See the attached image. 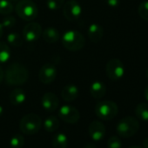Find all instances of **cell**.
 Instances as JSON below:
<instances>
[{"label":"cell","instance_id":"39","mask_svg":"<svg viewBox=\"0 0 148 148\" xmlns=\"http://www.w3.org/2000/svg\"><path fill=\"white\" fill-rule=\"evenodd\" d=\"M10 2H13V1H18V0H9Z\"/></svg>","mask_w":148,"mask_h":148},{"label":"cell","instance_id":"6","mask_svg":"<svg viewBox=\"0 0 148 148\" xmlns=\"http://www.w3.org/2000/svg\"><path fill=\"white\" fill-rule=\"evenodd\" d=\"M119 108L117 104L111 100L100 101L95 106V113L102 120H111L117 116Z\"/></svg>","mask_w":148,"mask_h":148},{"label":"cell","instance_id":"15","mask_svg":"<svg viewBox=\"0 0 148 148\" xmlns=\"http://www.w3.org/2000/svg\"><path fill=\"white\" fill-rule=\"evenodd\" d=\"M87 35L89 37V39L92 43H99L104 35V30L103 27L98 24H92L87 30Z\"/></svg>","mask_w":148,"mask_h":148},{"label":"cell","instance_id":"20","mask_svg":"<svg viewBox=\"0 0 148 148\" xmlns=\"http://www.w3.org/2000/svg\"><path fill=\"white\" fill-rule=\"evenodd\" d=\"M53 148H67L68 146V138L63 132L57 133L52 138Z\"/></svg>","mask_w":148,"mask_h":148},{"label":"cell","instance_id":"12","mask_svg":"<svg viewBox=\"0 0 148 148\" xmlns=\"http://www.w3.org/2000/svg\"><path fill=\"white\" fill-rule=\"evenodd\" d=\"M88 132H89L90 137L93 140L99 141L104 138L106 130L105 125L102 122H100L99 120H94L90 123Z\"/></svg>","mask_w":148,"mask_h":148},{"label":"cell","instance_id":"2","mask_svg":"<svg viewBox=\"0 0 148 148\" xmlns=\"http://www.w3.org/2000/svg\"><path fill=\"white\" fill-rule=\"evenodd\" d=\"M62 44L64 47L71 51H80L86 45V38L83 34L78 31H67L62 36Z\"/></svg>","mask_w":148,"mask_h":148},{"label":"cell","instance_id":"37","mask_svg":"<svg viewBox=\"0 0 148 148\" xmlns=\"http://www.w3.org/2000/svg\"><path fill=\"white\" fill-rule=\"evenodd\" d=\"M129 148H142V147H140V146H138V145H132V146H130Z\"/></svg>","mask_w":148,"mask_h":148},{"label":"cell","instance_id":"25","mask_svg":"<svg viewBox=\"0 0 148 148\" xmlns=\"http://www.w3.org/2000/svg\"><path fill=\"white\" fill-rule=\"evenodd\" d=\"M25 144V138L21 134H15L10 139V145L12 148H22Z\"/></svg>","mask_w":148,"mask_h":148},{"label":"cell","instance_id":"31","mask_svg":"<svg viewBox=\"0 0 148 148\" xmlns=\"http://www.w3.org/2000/svg\"><path fill=\"white\" fill-rule=\"evenodd\" d=\"M4 78H5V72H4L2 67L0 66V84H1V82L3 81Z\"/></svg>","mask_w":148,"mask_h":148},{"label":"cell","instance_id":"17","mask_svg":"<svg viewBox=\"0 0 148 148\" xmlns=\"http://www.w3.org/2000/svg\"><path fill=\"white\" fill-rule=\"evenodd\" d=\"M26 99V94L23 89L16 88L12 90L9 95V100L13 106H20Z\"/></svg>","mask_w":148,"mask_h":148},{"label":"cell","instance_id":"4","mask_svg":"<svg viewBox=\"0 0 148 148\" xmlns=\"http://www.w3.org/2000/svg\"><path fill=\"white\" fill-rule=\"evenodd\" d=\"M139 129L138 119L132 116H127L121 119L116 127L118 134L122 138H130L135 135Z\"/></svg>","mask_w":148,"mask_h":148},{"label":"cell","instance_id":"8","mask_svg":"<svg viewBox=\"0 0 148 148\" xmlns=\"http://www.w3.org/2000/svg\"><path fill=\"white\" fill-rule=\"evenodd\" d=\"M63 14L68 21H76L82 14V7L76 0H69L63 5Z\"/></svg>","mask_w":148,"mask_h":148},{"label":"cell","instance_id":"21","mask_svg":"<svg viewBox=\"0 0 148 148\" xmlns=\"http://www.w3.org/2000/svg\"><path fill=\"white\" fill-rule=\"evenodd\" d=\"M135 115L143 121H148V103H140L135 108Z\"/></svg>","mask_w":148,"mask_h":148},{"label":"cell","instance_id":"3","mask_svg":"<svg viewBox=\"0 0 148 148\" xmlns=\"http://www.w3.org/2000/svg\"><path fill=\"white\" fill-rule=\"evenodd\" d=\"M42 126V119L36 113H28L25 115L19 123V128L24 134L34 135L39 132Z\"/></svg>","mask_w":148,"mask_h":148},{"label":"cell","instance_id":"9","mask_svg":"<svg viewBox=\"0 0 148 148\" xmlns=\"http://www.w3.org/2000/svg\"><path fill=\"white\" fill-rule=\"evenodd\" d=\"M58 117L67 124H75L80 119L79 112L72 106L64 105L58 110Z\"/></svg>","mask_w":148,"mask_h":148},{"label":"cell","instance_id":"33","mask_svg":"<svg viewBox=\"0 0 148 148\" xmlns=\"http://www.w3.org/2000/svg\"><path fill=\"white\" fill-rule=\"evenodd\" d=\"M143 146L144 148H148V137L143 140Z\"/></svg>","mask_w":148,"mask_h":148},{"label":"cell","instance_id":"7","mask_svg":"<svg viewBox=\"0 0 148 148\" xmlns=\"http://www.w3.org/2000/svg\"><path fill=\"white\" fill-rule=\"evenodd\" d=\"M106 72L107 77L112 81L121 79L125 74V67L123 63L118 58L110 59L106 66Z\"/></svg>","mask_w":148,"mask_h":148},{"label":"cell","instance_id":"27","mask_svg":"<svg viewBox=\"0 0 148 148\" xmlns=\"http://www.w3.org/2000/svg\"><path fill=\"white\" fill-rule=\"evenodd\" d=\"M64 4V0H47L46 5L48 9L51 11H57L63 7Z\"/></svg>","mask_w":148,"mask_h":148},{"label":"cell","instance_id":"35","mask_svg":"<svg viewBox=\"0 0 148 148\" xmlns=\"http://www.w3.org/2000/svg\"><path fill=\"white\" fill-rule=\"evenodd\" d=\"M3 33H4V27H3L2 24H0V38L3 36Z\"/></svg>","mask_w":148,"mask_h":148},{"label":"cell","instance_id":"1","mask_svg":"<svg viewBox=\"0 0 148 148\" xmlns=\"http://www.w3.org/2000/svg\"><path fill=\"white\" fill-rule=\"evenodd\" d=\"M29 77L28 70L19 63H12L8 65L5 72V79L9 86H21Z\"/></svg>","mask_w":148,"mask_h":148},{"label":"cell","instance_id":"38","mask_svg":"<svg viewBox=\"0 0 148 148\" xmlns=\"http://www.w3.org/2000/svg\"><path fill=\"white\" fill-rule=\"evenodd\" d=\"M146 77H147V79H148V69L146 71Z\"/></svg>","mask_w":148,"mask_h":148},{"label":"cell","instance_id":"13","mask_svg":"<svg viewBox=\"0 0 148 148\" xmlns=\"http://www.w3.org/2000/svg\"><path fill=\"white\" fill-rule=\"evenodd\" d=\"M41 104L44 109L47 112H54L59 106V100L53 92H46L43 95Z\"/></svg>","mask_w":148,"mask_h":148},{"label":"cell","instance_id":"32","mask_svg":"<svg viewBox=\"0 0 148 148\" xmlns=\"http://www.w3.org/2000/svg\"><path fill=\"white\" fill-rule=\"evenodd\" d=\"M84 148H97V146H96L94 144H92V143H87V144L84 146Z\"/></svg>","mask_w":148,"mask_h":148},{"label":"cell","instance_id":"28","mask_svg":"<svg viewBox=\"0 0 148 148\" xmlns=\"http://www.w3.org/2000/svg\"><path fill=\"white\" fill-rule=\"evenodd\" d=\"M107 148H122V142L118 136H112L107 141Z\"/></svg>","mask_w":148,"mask_h":148},{"label":"cell","instance_id":"10","mask_svg":"<svg viewBox=\"0 0 148 148\" xmlns=\"http://www.w3.org/2000/svg\"><path fill=\"white\" fill-rule=\"evenodd\" d=\"M57 74L58 71L56 66L51 63H46L39 70L38 79L41 83L45 85H48L56 79Z\"/></svg>","mask_w":148,"mask_h":148},{"label":"cell","instance_id":"29","mask_svg":"<svg viewBox=\"0 0 148 148\" xmlns=\"http://www.w3.org/2000/svg\"><path fill=\"white\" fill-rule=\"evenodd\" d=\"M1 24L5 28H12L16 25V18L13 16H11V14L5 15Z\"/></svg>","mask_w":148,"mask_h":148},{"label":"cell","instance_id":"36","mask_svg":"<svg viewBox=\"0 0 148 148\" xmlns=\"http://www.w3.org/2000/svg\"><path fill=\"white\" fill-rule=\"evenodd\" d=\"M3 113H4V108L1 106H0V117L3 115Z\"/></svg>","mask_w":148,"mask_h":148},{"label":"cell","instance_id":"23","mask_svg":"<svg viewBox=\"0 0 148 148\" xmlns=\"http://www.w3.org/2000/svg\"><path fill=\"white\" fill-rule=\"evenodd\" d=\"M11 57V50L8 45L0 42V64L6 63Z\"/></svg>","mask_w":148,"mask_h":148},{"label":"cell","instance_id":"26","mask_svg":"<svg viewBox=\"0 0 148 148\" xmlns=\"http://www.w3.org/2000/svg\"><path fill=\"white\" fill-rule=\"evenodd\" d=\"M138 12L142 19L148 21V0L140 3L138 8Z\"/></svg>","mask_w":148,"mask_h":148},{"label":"cell","instance_id":"14","mask_svg":"<svg viewBox=\"0 0 148 148\" xmlns=\"http://www.w3.org/2000/svg\"><path fill=\"white\" fill-rule=\"evenodd\" d=\"M79 96V88L73 84L66 85L61 92L62 99L66 102L74 101Z\"/></svg>","mask_w":148,"mask_h":148},{"label":"cell","instance_id":"24","mask_svg":"<svg viewBox=\"0 0 148 148\" xmlns=\"http://www.w3.org/2000/svg\"><path fill=\"white\" fill-rule=\"evenodd\" d=\"M13 5L9 0H0V14L10 15L13 12Z\"/></svg>","mask_w":148,"mask_h":148},{"label":"cell","instance_id":"19","mask_svg":"<svg viewBox=\"0 0 148 148\" xmlns=\"http://www.w3.org/2000/svg\"><path fill=\"white\" fill-rule=\"evenodd\" d=\"M59 119L56 116H49L44 121V128L49 132H55L59 127Z\"/></svg>","mask_w":148,"mask_h":148},{"label":"cell","instance_id":"16","mask_svg":"<svg viewBox=\"0 0 148 148\" xmlns=\"http://www.w3.org/2000/svg\"><path fill=\"white\" fill-rule=\"evenodd\" d=\"M90 93L96 99H102L106 93V86L101 81H95L90 86Z\"/></svg>","mask_w":148,"mask_h":148},{"label":"cell","instance_id":"22","mask_svg":"<svg viewBox=\"0 0 148 148\" xmlns=\"http://www.w3.org/2000/svg\"><path fill=\"white\" fill-rule=\"evenodd\" d=\"M24 37H22L21 35H19L17 32H11L8 34L7 36V41L8 43L14 46V47H20L23 45L24 44Z\"/></svg>","mask_w":148,"mask_h":148},{"label":"cell","instance_id":"11","mask_svg":"<svg viewBox=\"0 0 148 148\" xmlns=\"http://www.w3.org/2000/svg\"><path fill=\"white\" fill-rule=\"evenodd\" d=\"M42 27L36 22L28 23L23 30V37L25 41L33 43L42 36Z\"/></svg>","mask_w":148,"mask_h":148},{"label":"cell","instance_id":"34","mask_svg":"<svg viewBox=\"0 0 148 148\" xmlns=\"http://www.w3.org/2000/svg\"><path fill=\"white\" fill-rule=\"evenodd\" d=\"M144 96H145V99L148 101V86H146L145 89V91H144Z\"/></svg>","mask_w":148,"mask_h":148},{"label":"cell","instance_id":"5","mask_svg":"<svg viewBox=\"0 0 148 148\" xmlns=\"http://www.w3.org/2000/svg\"><path fill=\"white\" fill-rule=\"evenodd\" d=\"M15 10L18 16L25 21H32L38 16V7L32 0H19Z\"/></svg>","mask_w":148,"mask_h":148},{"label":"cell","instance_id":"18","mask_svg":"<svg viewBox=\"0 0 148 148\" xmlns=\"http://www.w3.org/2000/svg\"><path fill=\"white\" fill-rule=\"evenodd\" d=\"M43 38L45 42L49 44H54L58 42L60 38L58 31L54 27H47L42 32Z\"/></svg>","mask_w":148,"mask_h":148},{"label":"cell","instance_id":"30","mask_svg":"<svg viewBox=\"0 0 148 148\" xmlns=\"http://www.w3.org/2000/svg\"><path fill=\"white\" fill-rule=\"evenodd\" d=\"M103 1L112 8H116L119 5V0H103Z\"/></svg>","mask_w":148,"mask_h":148}]
</instances>
